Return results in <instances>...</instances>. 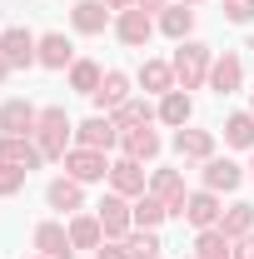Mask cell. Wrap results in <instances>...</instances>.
<instances>
[{
    "mask_svg": "<svg viewBox=\"0 0 254 259\" xmlns=\"http://www.w3.org/2000/svg\"><path fill=\"white\" fill-rule=\"evenodd\" d=\"M35 145H40V155H45V160H65V150L75 145V120L65 115V105H40Z\"/></svg>",
    "mask_w": 254,
    "mask_h": 259,
    "instance_id": "obj_1",
    "label": "cell"
},
{
    "mask_svg": "<svg viewBox=\"0 0 254 259\" xmlns=\"http://www.w3.org/2000/svg\"><path fill=\"white\" fill-rule=\"evenodd\" d=\"M175 85L180 90H199L204 80H209V65H215V50L204 45V40H180V50H175Z\"/></svg>",
    "mask_w": 254,
    "mask_h": 259,
    "instance_id": "obj_2",
    "label": "cell"
},
{
    "mask_svg": "<svg viewBox=\"0 0 254 259\" xmlns=\"http://www.w3.org/2000/svg\"><path fill=\"white\" fill-rule=\"evenodd\" d=\"M60 164H65V175H70V180H80V185H100V180H110V160H105V150L70 145Z\"/></svg>",
    "mask_w": 254,
    "mask_h": 259,
    "instance_id": "obj_3",
    "label": "cell"
},
{
    "mask_svg": "<svg viewBox=\"0 0 254 259\" xmlns=\"http://www.w3.org/2000/svg\"><path fill=\"white\" fill-rule=\"evenodd\" d=\"M199 180H204V190H215V194H234L244 180H249V169H244V164H234L229 155H209L204 169H199Z\"/></svg>",
    "mask_w": 254,
    "mask_h": 259,
    "instance_id": "obj_4",
    "label": "cell"
},
{
    "mask_svg": "<svg viewBox=\"0 0 254 259\" xmlns=\"http://www.w3.org/2000/svg\"><path fill=\"white\" fill-rule=\"evenodd\" d=\"M95 220H100V229H105V239H125L130 229H135V209H130V199L125 194H105L95 204Z\"/></svg>",
    "mask_w": 254,
    "mask_h": 259,
    "instance_id": "obj_5",
    "label": "cell"
},
{
    "mask_svg": "<svg viewBox=\"0 0 254 259\" xmlns=\"http://www.w3.org/2000/svg\"><path fill=\"white\" fill-rule=\"evenodd\" d=\"M35 45H40V35H30L25 25L0 30V55H5V65H10V70H30V65H40Z\"/></svg>",
    "mask_w": 254,
    "mask_h": 259,
    "instance_id": "obj_6",
    "label": "cell"
},
{
    "mask_svg": "<svg viewBox=\"0 0 254 259\" xmlns=\"http://www.w3.org/2000/svg\"><path fill=\"white\" fill-rule=\"evenodd\" d=\"M150 35H155V15H150V10H140V5H135V10H120V15H115V40H120V45L145 50V45H150Z\"/></svg>",
    "mask_w": 254,
    "mask_h": 259,
    "instance_id": "obj_7",
    "label": "cell"
},
{
    "mask_svg": "<svg viewBox=\"0 0 254 259\" xmlns=\"http://www.w3.org/2000/svg\"><path fill=\"white\" fill-rule=\"evenodd\" d=\"M159 150H164V140H159L155 120H150V125H135V130H125V135H120V155H125V160L150 164V160H159Z\"/></svg>",
    "mask_w": 254,
    "mask_h": 259,
    "instance_id": "obj_8",
    "label": "cell"
},
{
    "mask_svg": "<svg viewBox=\"0 0 254 259\" xmlns=\"http://www.w3.org/2000/svg\"><path fill=\"white\" fill-rule=\"evenodd\" d=\"M30 244H35V254H45V259H75L70 229H65L60 220H40L35 234H30Z\"/></svg>",
    "mask_w": 254,
    "mask_h": 259,
    "instance_id": "obj_9",
    "label": "cell"
},
{
    "mask_svg": "<svg viewBox=\"0 0 254 259\" xmlns=\"http://www.w3.org/2000/svg\"><path fill=\"white\" fill-rule=\"evenodd\" d=\"M75 145H85V150H120V130L110 115H90V120H80L75 125Z\"/></svg>",
    "mask_w": 254,
    "mask_h": 259,
    "instance_id": "obj_10",
    "label": "cell"
},
{
    "mask_svg": "<svg viewBox=\"0 0 254 259\" xmlns=\"http://www.w3.org/2000/svg\"><path fill=\"white\" fill-rule=\"evenodd\" d=\"M215 95H234L239 85H244V60H239V50H224V55H215V65H209V80H204Z\"/></svg>",
    "mask_w": 254,
    "mask_h": 259,
    "instance_id": "obj_11",
    "label": "cell"
},
{
    "mask_svg": "<svg viewBox=\"0 0 254 259\" xmlns=\"http://www.w3.org/2000/svg\"><path fill=\"white\" fill-rule=\"evenodd\" d=\"M110 190L125 194V199H140V194L150 190V175H145V164L140 160H110Z\"/></svg>",
    "mask_w": 254,
    "mask_h": 259,
    "instance_id": "obj_12",
    "label": "cell"
},
{
    "mask_svg": "<svg viewBox=\"0 0 254 259\" xmlns=\"http://www.w3.org/2000/svg\"><path fill=\"white\" fill-rule=\"evenodd\" d=\"M150 194H159V199L170 204V220H185L190 190H185V175H180V169H155V175H150Z\"/></svg>",
    "mask_w": 254,
    "mask_h": 259,
    "instance_id": "obj_13",
    "label": "cell"
},
{
    "mask_svg": "<svg viewBox=\"0 0 254 259\" xmlns=\"http://www.w3.org/2000/svg\"><path fill=\"white\" fill-rule=\"evenodd\" d=\"M130 85H135V80H130L125 70H105L100 90L90 95V105H95V115H115V110H120V105L130 100Z\"/></svg>",
    "mask_w": 254,
    "mask_h": 259,
    "instance_id": "obj_14",
    "label": "cell"
},
{
    "mask_svg": "<svg viewBox=\"0 0 254 259\" xmlns=\"http://www.w3.org/2000/svg\"><path fill=\"white\" fill-rule=\"evenodd\" d=\"M70 25H75V35H105V25H115V10L105 0H75Z\"/></svg>",
    "mask_w": 254,
    "mask_h": 259,
    "instance_id": "obj_15",
    "label": "cell"
},
{
    "mask_svg": "<svg viewBox=\"0 0 254 259\" xmlns=\"http://www.w3.org/2000/svg\"><path fill=\"white\" fill-rule=\"evenodd\" d=\"M35 120H40V105H30L20 95L0 105V135H30L35 140Z\"/></svg>",
    "mask_w": 254,
    "mask_h": 259,
    "instance_id": "obj_16",
    "label": "cell"
},
{
    "mask_svg": "<svg viewBox=\"0 0 254 259\" xmlns=\"http://www.w3.org/2000/svg\"><path fill=\"white\" fill-rule=\"evenodd\" d=\"M45 204L60 209V214H80V209H85V185L70 180V175H60V180L45 185Z\"/></svg>",
    "mask_w": 254,
    "mask_h": 259,
    "instance_id": "obj_17",
    "label": "cell"
},
{
    "mask_svg": "<svg viewBox=\"0 0 254 259\" xmlns=\"http://www.w3.org/2000/svg\"><path fill=\"white\" fill-rule=\"evenodd\" d=\"M220 214H224V204H220L215 190H194L190 199H185V225H194V229H215Z\"/></svg>",
    "mask_w": 254,
    "mask_h": 259,
    "instance_id": "obj_18",
    "label": "cell"
},
{
    "mask_svg": "<svg viewBox=\"0 0 254 259\" xmlns=\"http://www.w3.org/2000/svg\"><path fill=\"white\" fill-rule=\"evenodd\" d=\"M35 55L45 70H70L75 65V45H70V35L65 30H45L40 35V45H35Z\"/></svg>",
    "mask_w": 254,
    "mask_h": 259,
    "instance_id": "obj_19",
    "label": "cell"
},
{
    "mask_svg": "<svg viewBox=\"0 0 254 259\" xmlns=\"http://www.w3.org/2000/svg\"><path fill=\"white\" fill-rule=\"evenodd\" d=\"M170 145H175V155H180V160H209V155H215V130H194V125H185V130H175V140H170Z\"/></svg>",
    "mask_w": 254,
    "mask_h": 259,
    "instance_id": "obj_20",
    "label": "cell"
},
{
    "mask_svg": "<svg viewBox=\"0 0 254 259\" xmlns=\"http://www.w3.org/2000/svg\"><path fill=\"white\" fill-rule=\"evenodd\" d=\"M0 160L20 164V169H40L45 155H40V145H35L30 135H0Z\"/></svg>",
    "mask_w": 254,
    "mask_h": 259,
    "instance_id": "obj_21",
    "label": "cell"
},
{
    "mask_svg": "<svg viewBox=\"0 0 254 259\" xmlns=\"http://www.w3.org/2000/svg\"><path fill=\"white\" fill-rule=\"evenodd\" d=\"M155 30L170 35L175 45H180V40H194V10L190 5H164V10L155 15Z\"/></svg>",
    "mask_w": 254,
    "mask_h": 259,
    "instance_id": "obj_22",
    "label": "cell"
},
{
    "mask_svg": "<svg viewBox=\"0 0 254 259\" xmlns=\"http://www.w3.org/2000/svg\"><path fill=\"white\" fill-rule=\"evenodd\" d=\"M159 125H170V130H185L194 120V100H190V90H170V95H159Z\"/></svg>",
    "mask_w": 254,
    "mask_h": 259,
    "instance_id": "obj_23",
    "label": "cell"
},
{
    "mask_svg": "<svg viewBox=\"0 0 254 259\" xmlns=\"http://www.w3.org/2000/svg\"><path fill=\"white\" fill-rule=\"evenodd\" d=\"M135 80L145 85V95H170V90H180V85H175V65H170V60H145Z\"/></svg>",
    "mask_w": 254,
    "mask_h": 259,
    "instance_id": "obj_24",
    "label": "cell"
},
{
    "mask_svg": "<svg viewBox=\"0 0 254 259\" xmlns=\"http://www.w3.org/2000/svg\"><path fill=\"white\" fill-rule=\"evenodd\" d=\"M130 209H135V229H159L164 220H170V204L159 199V194H140V199H130Z\"/></svg>",
    "mask_w": 254,
    "mask_h": 259,
    "instance_id": "obj_25",
    "label": "cell"
},
{
    "mask_svg": "<svg viewBox=\"0 0 254 259\" xmlns=\"http://www.w3.org/2000/svg\"><path fill=\"white\" fill-rule=\"evenodd\" d=\"M110 120H115V130L125 135V130H135V125H150V120H159V110L150 105V100H135V95H130L125 105H120V110L110 115Z\"/></svg>",
    "mask_w": 254,
    "mask_h": 259,
    "instance_id": "obj_26",
    "label": "cell"
},
{
    "mask_svg": "<svg viewBox=\"0 0 254 259\" xmlns=\"http://www.w3.org/2000/svg\"><path fill=\"white\" fill-rule=\"evenodd\" d=\"M70 244H75V249H100V244H105V229H100V220L95 214H70Z\"/></svg>",
    "mask_w": 254,
    "mask_h": 259,
    "instance_id": "obj_27",
    "label": "cell"
},
{
    "mask_svg": "<svg viewBox=\"0 0 254 259\" xmlns=\"http://www.w3.org/2000/svg\"><path fill=\"white\" fill-rule=\"evenodd\" d=\"M194 259H234V239H229L220 225H215V229H199V239H194Z\"/></svg>",
    "mask_w": 254,
    "mask_h": 259,
    "instance_id": "obj_28",
    "label": "cell"
},
{
    "mask_svg": "<svg viewBox=\"0 0 254 259\" xmlns=\"http://www.w3.org/2000/svg\"><path fill=\"white\" fill-rule=\"evenodd\" d=\"M224 145L229 150H254V115L249 110H234L224 120Z\"/></svg>",
    "mask_w": 254,
    "mask_h": 259,
    "instance_id": "obj_29",
    "label": "cell"
},
{
    "mask_svg": "<svg viewBox=\"0 0 254 259\" xmlns=\"http://www.w3.org/2000/svg\"><path fill=\"white\" fill-rule=\"evenodd\" d=\"M220 229L229 234V239H244V234H254V204H249V199L229 204V209L220 214Z\"/></svg>",
    "mask_w": 254,
    "mask_h": 259,
    "instance_id": "obj_30",
    "label": "cell"
},
{
    "mask_svg": "<svg viewBox=\"0 0 254 259\" xmlns=\"http://www.w3.org/2000/svg\"><path fill=\"white\" fill-rule=\"evenodd\" d=\"M120 244L130 249V259H159V249H164L159 244V229H130Z\"/></svg>",
    "mask_w": 254,
    "mask_h": 259,
    "instance_id": "obj_31",
    "label": "cell"
},
{
    "mask_svg": "<svg viewBox=\"0 0 254 259\" xmlns=\"http://www.w3.org/2000/svg\"><path fill=\"white\" fill-rule=\"evenodd\" d=\"M100 80H105V70H100L95 60H75V65H70V90H80V95H95Z\"/></svg>",
    "mask_w": 254,
    "mask_h": 259,
    "instance_id": "obj_32",
    "label": "cell"
},
{
    "mask_svg": "<svg viewBox=\"0 0 254 259\" xmlns=\"http://www.w3.org/2000/svg\"><path fill=\"white\" fill-rule=\"evenodd\" d=\"M25 180H30V169H20V164H5V160H0V199L20 194V190H25Z\"/></svg>",
    "mask_w": 254,
    "mask_h": 259,
    "instance_id": "obj_33",
    "label": "cell"
},
{
    "mask_svg": "<svg viewBox=\"0 0 254 259\" xmlns=\"http://www.w3.org/2000/svg\"><path fill=\"white\" fill-rule=\"evenodd\" d=\"M224 20H229V25H249L254 20V0H224Z\"/></svg>",
    "mask_w": 254,
    "mask_h": 259,
    "instance_id": "obj_34",
    "label": "cell"
},
{
    "mask_svg": "<svg viewBox=\"0 0 254 259\" xmlns=\"http://www.w3.org/2000/svg\"><path fill=\"white\" fill-rule=\"evenodd\" d=\"M95 259H130V249L120 244V239H105V244L95 249Z\"/></svg>",
    "mask_w": 254,
    "mask_h": 259,
    "instance_id": "obj_35",
    "label": "cell"
},
{
    "mask_svg": "<svg viewBox=\"0 0 254 259\" xmlns=\"http://www.w3.org/2000/svg\"><path fill=\"white\" fill-rule=\"evenodd\" d=\"M234 259H254V234H244V239H234Z\"/></svg>",
    "mask_w": 254,
    "mask_h": 259,
    "instance_id": "obj_36",
    "label": "cell"
},
{
    "mask_svg": "<svg viewBox=\"0 0 254 259\" xmlns=\"http://www.w3.org/2000/svg\"><path fill=\"white\" fill-rule=\"evenodd\" d=\"M135 5H140V10H150V15H159V10H164L170 0H135Z\"/></svg>",
    "mask_w": 254,
    "mask_h": 259,
    "instance_id": "obj_37",
    "label": "cell"
},
{
    "mask_svg": "<svg viewBox=\"0 0 254 259\" xmlns=\"http://www.w3.org/2000/svg\"><path fill=\"white\" fill-rule=\"evenodd\" d=\"M105 5H110L115 15H120V10H135V0H105Z\"/></svg>",
    "mask_w": 254,
    "mask_h": 259,
    "instance_id": "obj_38",
    "label": "cell"
},
{
    "mask_svg": "<svg viewBox=\"0 0 254 259\" xmlns=\"http://www.w3.org/2000/svg\"><path fill=\"white\" fill-rule=\"evenodd\" d=\"M5 75H10V65H5V55H0V80H5Z\"/></svg>",
    "mask_w": 254,
    "mask_h": 259,
    "instance_id": "obj_39",
    "label": "cell"
},
{
    "mask_svg": "<svg viewBox=\"0 0 254 259\" xmlns=\"http://www.w3.org/2000/svg\"><path fill=\"white\" fill-rule=\"evenodd\" d=\"M249 180H254V150H249Z\"/></svg>",
    "mask_w": 254,
    "mask_h": 259,
    "instance_id": "obj_40",
    "label": "cell"
},
{
    "mask_svg": "<svg viewBox=\"0 0 254 259\" xmlns=\"http://www.w3.org/2000/svg\"><path fill=\"white\" fill-rule=\"evenodd\" d=\"M180 5H204V0H180Z\"/></svg>",
    "mask_w": 254,
    "mask_h": 259,
    "instance_id": "obj_41",
    "label": "cell"
},
{
    "mask_svg": "<svg viewBox=\"0 0 254 259\" xmlns=\"http://www.w3.org/2000/svg\"><path fill=\"white\" fill-rule=\"evenodd\" d=\"M249 115H254V90H249Z\"/></svg>",
    "mask_w": 254,
    "mask_h": 259,
    "instance_id": "obj_42",
    "label": "cell"
},
{
    "mask_svg": "<svg viewBox=\"0 0 254 259\" xmlns=\"http://www.w3.org/2000/svg\"><path fill=\"white\" fill-rule=\"evenodd\" d=\"M30 259H45V254H30Z\"/></svg>",
    "mask_w": 254,
    "mask_h": 259,
    "instance_id": "obj_43",
    "label": "cell"
},
{
    "mask_svg": "<svg viewBox=\"0 0 254 259\" xmlns=\"http://www.w3.org/2000/svg\"><path fill=\"white\" fill-rule=\"evenodd\" d=\"M185 259H194V254H185Z\"/></svg>",
    "mask_w": 254,
    "mask_h": 259,
    "instance_id": "obj_44",
    "label": "cell"
}]
</instances>
